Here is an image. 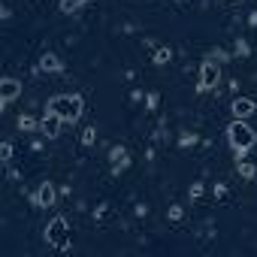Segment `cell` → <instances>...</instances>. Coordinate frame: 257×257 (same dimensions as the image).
Segmentation results:
<instances>
[{"label":"cell","mask_w":257,"mask_h":257,"mask_svg":"<svg viewBox=\"0 0 257 257\" xmlns=\"http://www.w3.org/2000/svg\"><path fill=\"white\" fill-rule=\"evenodd\" d=\"M124 167H127V152L115 146V149H112V170L118 173V170H124Z\"/></svg>","instance_id":"30bf717a"},{"label":"cell","mask_w":257,"mask_h":257,"mask_svg":"<svg viewBox=\"0 0 257 257\" xmlns=\"http://www.w3.org/2000/svg\"><path fill=\"white\" fill-rule=\"evenodd\" d=\"M61 124H64V118H61V115H55L52 109H46V115L40 118V131H43L49 140H55V137L61 134Z\"/></svg>","instance_id":"5b68a950"},{"label":"cell","mask_w":257,"mask_h":257,"mask_svg":"<svg viewBox=\"0 0 257 257\" xmlns=\"http://www.w3.org/2000/svg\"><path fill=\"white\" fill-rule=\"evenodd\" d=\"M40 73H61V61L55 55H43L40 58Z\"/></svg>","instance_id":"9c48e42d"},{"label":"cell","mask_w":257,"mask_h":257,"mask_svg":"<svg viewBox=\"0 0 257 257\" xmlns=\"http://www.w3.org/2000/svg\"><path fill=\"white\" fill-rule=\"evenodd\" d=\"M55 200H58V191H55V185H49V182H43V185L37 188V194H34V203H37L40 209H52Z\"/></svg>","instance_id":"8992f818"},{"label":"cell","mask_w":257,"mask_h":257,"mask_svg":"<svg viewBox=\"0 0 257 257\" xmlns=\"http://www.w3.org/2000/svg\"><path fill=\"white\" fill-rule=\"evenodd\" d=\"M0 155H4V164H10V161H13V146L4 143V146H0Z\"/></svg>","instance_id":"9a60e30c"},{"label":"cell","mask_w":257,"mask_h":257,"mask_svg":"<svg viewBox=\"0 0 257 257\" xmlns=\"http://www.w3.org/2000/svg\"><path fill=\"white\" fill-rule=\"evenodd\" d=\"M94 143V127H88V131L82 134V146H91Z\"/></svg>","instance_id":"2e32d148"},{"label":"cell","mask_w":257,"mask_h":257,"mask_svg":"<svg viewBox=\"0 0 257 257\" xmlns=\"http://www.w3.org/2000/svg\"><path fill=\"white\" fill-rule=\"evenodd\" d=\"M230 109H233V115H236V118H251V115H254V109H257V103H254V100H248V97H236Z\"/></svg>","instance_id":"52a82bcc"},{"label":"cell","mask_w":257,"mask_h":257,"mask_svg":"<svg viewBox=\"0 0 257 257\" xmlns=\"http://www.w3.org/2000/svg\"><path fill=\"white\" fill-rule=\"evenodd\" d=\"M218 79H221V67L215 61H206L200 70V91H212L218 85Z\"/></svg>","instance_id":"277c9868"},{"label":"cell","mask_w":257,"mask_h":257,"mask_svg":"<svg viewBox=\"0 0 257 257\" xmlns=\"http://www.w3.org/2000/svg\"><path fill=\"white\" fill-rule=\"evenodd\" d=\"M19 91H22V85L16 79H4V85H0V106H7L10 100H16Z\"/></svg>","instance_id":"ba28073f"},{"label":"cell","mask_w":257,"mask_h":257,"mask_svg":"<svg viewBox=\"0 0 257 257\" xmlns=\"http://www.w3.org/2000/svg\"><path fill=\"white\" fill-rule=\"evenodd\" d=\"M236 170H239V176H245V179H254V173H257V167H254L251 161H242V155H239V164H236Z\"/></svg>","instance_id":"7c38bea8"},{"label":"cell","mask_w":257,"mask_h":257,"mask_svg":"<svg viewBox=\"0 0 257 257\" xmlns=\"http://www.w3.org/2000/svg\"><path fill=\"white\" fill-rule=\"evenodd\" d=\"M227 140H230V146H233V152H236V155L251 152V149H254V143H257V137H254L251 127L245 124V118H236V121L227 127Z\"/></svg>","instance_id":"6da1fadb"},{"label":"cell","mask_w":257,"mask_h":257,"mask_svg":"<svg viewBox=\"0 0 257 257\" xmlns=\"http://www.w3.org/2000/svg\"><path fill=\"white\" fill-rule=\"evenodd\" d=\"M170 58H173V52H170V49H167V46H161V49H158V52H155V64H167V61H170Z\"/></svg>","instance_id":"4fadbf2b"},{"label":"cell","mask_w":257,"mask_h":257,"mask_svg":"<svg viewBox=\"0 0 257 257\" xmlns=\"http://www.w3.org/2000/svg\"><path fill=\"white\" fill-rule=\"evenodd\" d=\"M46 239H49V245H55V248H61V251H67V248L73 245V239H70V227H67L64 218H52V221H49V227H46Z\"/></svg>","instance_id":"3957f363"},{"label":"cell","mask_w":257,"mask_h":257,"mask_svg":"<svg viewBox=\"0 0 257 257\" xmlns=\"http://www.w3.org/2000/svg\"><path fill=\"white\" fill-rule=\"evenodd\" d=\"M170 218H173V221H179V218H182V209H179V206H173V209H170Z\"/></svg>","instance_id":"e0dca14e"},{"label":"cell","mask_w":257,"mask_h":257,"mask_svg":"<svg viewBox=\"0 0 257 257\" xmlns=\"http://www.w3.org/2000/svg\"><path fill=\"white\" fill-rule=\"evenodd\" d=\"M85 4H88V0H61L58 7H61V13H64V16H70V13H79Z\"/></svg>","instance_id":"8fae6325"},{"label":"cell","mask_w":257,"mask_h":257,"mask_svg":"<svg viewBox=\"0 0 257 257\" xmlns=\"http://www.w3.org/2000/svg\"><path fill=\"white\" fill-rule=\"evenodd\" d=\"M19 127H22V131H37V127H40V124H37L34 118H28V115H22V118H19Z\"/></svg>","instance_id":"5bb4252c"},{"label":"cell","mask_w":257,"mask_h":257,"mask_svg":"<svg viewBox=\"0 0 257 257\" xmlns=\"http://www.w3.org/2000/svg\"><path fill=\"white\" fill-rule=\"evenodd\" d=\"M49 109H52L55 115H61L64 121H76V118L82 115L85 103H82V97H76V94H58V97L49 100Z\"/></svg>","instance_id":"7a4b0ae2"}]
</instances>
